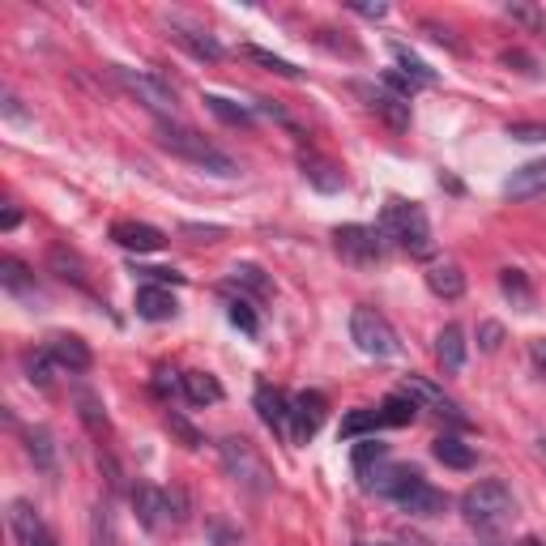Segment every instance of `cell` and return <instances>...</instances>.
Returning <instances> with one entry per match:
<instances>
[{"instance_id":"51","label":"cell","mask_w":546,"mask_h":546,"mask_svg":"<svg viewBox=\"0 0 546 546\" xmlns=\"http://www.w3.org/2000/svg\"><path fill=\"white\" fill-rule=\"evenodd\" d=\"M384 86H389L393 94H401V99L410 103V90H414V82H410V77H401V73H389V77H384Z\"/></svg>"},{"instance_id":"1","label":"cell","mask_w":546,"mask_h":546,"mask_svg":"<svg viewBox=\"0 0 546 546\" xmlns=\"http://www.w3.org/2000/svg\"><path fill=\"white\" fill-rule=\"evenodd\" d=\"M367 491L393 500L401 512H410V517H440V512L448 508V495L431 487L419 470H406V465L384 470V474H372V478H367Z\"/></svg>"},{"instance_id":"39","label":"cell","mask_w":546,"mask_h":546,"mask_svg":"<svg viewBox=\"0 0 546 546\" xmlns=\"http://www.w3.org/2000/svg\"><path fill=\"white\" fill-rule=\"evenodd\" d=\"M384 457H389V448H384L380 440H363V444H355V457H350V461H355L359 474H367V470H372V461H384Z\"/></svg>"},{"instance_id":"29","label":"cell","mask_w":546,"mask_h":546,"mask_svg":"<svg viewBox=\"0 0 546 546\" xmlns=\"http://www.w3.org/2000/svg\"><path fill=\"white\" fill-rule=\"evenodd\" d=\"M205 107H210L222 124H235V128H252L256 124V111L252 107L235 103V99H222V94H205Z\"/></svg>"},{"instance_id":"7","label":"cell","mask_w":546,"mask_h":546,"mask_svg":"<svg viewBox=\"0 0 546 546\" xmlns=\"http://www.w3.org/2000/svg\"><path fill=\"white\" fill-rule=\"evenodd\" d=\"M350 337H355V346L363 350L367 359H393L401 350L393 325L376 308H355V312H350Z\"/></svg>"},{"instance_id":"36","label":"cell","mask_w":546,"mask_h":546,"mask_svg":"<svg viewBox=\"0 0 546 546\" xmlns=\"http://www.w3.org/2000/svg\"><path fill=\"white\" fill-rule=\"evenodd\" d=\"M244 56H248L252 64H261V69H269V73H278V77H291V82H299V77H303V69H295L291 60L273 56V52H265V47H256V43H248V47H244Z\"/></svg>"},{"instance_id":"19","label":"cell","mask_w":546,"mask_h":546,"mask_svg":"<svg viewBox=\"0 0 546 546\" xmlns=\"http://www.w3.org/2000/svg\"><path fill=\"white\" fill-rule=\"evenodd\" d=\"M47 350H52V359H56V363H60L69 376H82V372H90V363H94L90 346H86L77 333H56L52 342H47Z\"/></svg>"},{"instance_id":"14","label":"cell","mask_w":546,"mask_h":546,"mask_svg":"<svg viewBox=\"0 0 546 546\" xmlns=\"http://www.w3.org/2000/svg\"><path fill=\"white\" fill-rule=\"evenodd\" d=\"M401 393H406V397L414 401V406L440 410L444 419H453L457 427H465V423H470V419H465V414H461V406H457V401H453V397H444V393L436 389V384H431V380H423V376H406V384H401Z\"/></svg>"},{"instance_id":"22","label":"cell","mask_w":546,"mask_h":546,"mask_svg":"<svg viewBox=\"0 0 546 546\" xmlns=\"http://www.w3.org/2000/svg\"><path fill=\"white\" fill-rule=\"evenodd\" d=\"M133 308H137L141 320H171L175 312H180V303H175L171 286H137Z\"/></svg>"},{"instance_id":"21","label":"cell","mask_w":546,"mask_h":546,"mask_svg":"<svg viewBox=\"0 0 546 546\" xmlns=\"http://www.w3.org/2000/svg\"><path fill=\"white\" fill-rule=\"evenodd\" d=\"M167 39L171 43H180L188 56H197V60H222V43L214 39V35H205V30H197V26H184V22H171L167 26Z\"/></svg>"},{"instance_id":"49","label":"cell","mask_w":546,"mask_h":546,"mask_svg":"<svg viewBox=\"0 0 546 546\" xmlns=\"http://www.w3.org/2000/svg\"><path fill=\"white\" fill-rule=\"evenodd\" d=\"M529 363H534L538 376H546V337H534V342H529Z\"/></svg>"},{"instance_id":"17","label":"cell","mask_w":546,"mask_h":546,"mask_svg":"<svg viewBox=\"0 0 546 546\" xmlns=\"http://www.w3.org/2000/svg\"><path fill=\"white\" fill-rule=\"evenodd\" d=\"M0 286L13 295V299H22V303H43V291H39V282H35V273H30L18 256H0Z\"/></svg>"},{"instance_id":"3","label":"cell","mask_w":546,"mask_h":546,"mask_svg":"<svg viewBox=\"0 0 546 546\" xmlns=\"http://www.w3.org/2000/svg\"><path fill=\"white\" fill-rule=\"evenodd\" d=\"M380 235L393 239V244L401 252H410V256H431V252H436V239H431V222L423 214V205L401 201V197H393L389 205H384Z\"/></svg>"},{"instance_id":"16","label":"cell","mask_w":546,"mask_h":546,"mask_svg":"<svg viewBox=\"0 0 546 546\" xmlns=\"http://www.w3.org/2000/svg\"><path fill=\"white\" fill-rule=\"evenodd\" d=\"M111 239H116L120 248H128V252H158L167 244V235L158 227H150V222H133V218L111 222Z\"/></svg>"},{"instance_id":"8","label":"cell","mask_w":546,"mask_h":546,"mask_svg":"<svg viewBox=\"0 0 546 546\" xmlns=\"http://www.w3.org/2000/svg\"><path fill=\"white\" fill-rule=\"evenodd\" d=\"M333 248L346 256L350 265H376L384 256V235L380 227H363V222H346L333 231Z\"/></svg>"},{"instance_id":"53","label":"cell","mask_w":546,"mask_h":546,"mask_svg":"<svg viewBox=\"0 0 546 546\" xmlns=\"http://www.w3.org/2000/svg\"><path fill=\"white\" fill-rule=\"evenodd\" d=\"M355 13H363V18H384L389 13V5H350Z\"/></svg>"},{"instance_id":"34","label":"cell","mask_w":546,"mask_h":546,"mask_svg":"<svg viewBox=\"0 0 546 546\" xmlns=\"http://www.w3.org/2000/svg\"><path fill=\"white\" fill-rule=\"evenodd\" d=\"M500 291H504L512 303H517L521 312L534 308V291H529V278H525L521 269H504V273H500Z\"/></svg>"},{"instance_id":"40","label":"cell","mask_w":546,"mask_h":546,"mask_svg":"<svg viewBox=\"0 0 546 546\" xmlns=\"http://www.w3.org/2000/svg\"><path fill=\"white\" fill-rule=\"evenodd\" d=\"M256 111H261V116H269V120H278L282 128H291V133L303 141V137H308V133H303V128H299V120L291 116V111H286V107H278V103H269V99H256Z\"/></svg>"},{"instance_id":"23","label":"cell","mask_w":546,"mask_h":546,"mask_svg":"<svg viewBox=\"0 0 546 546\" xmlns=\"http://www.w3.org/2000/svg\"><path fill=\"white\" fill-rule=\"evenodd\" d=\"M26 457L35 461V470L43 474H56L60 470V448H56V436L47 427H26Z\"/></svg>"},{"instance_id":"4","label":"cell","mask_w":546,"mask_h":546,"mask_svg":"<svg viewBox=\"0 0 546 546\" xmlns=\"http://www.w3.org/2000/svg\"><path fill=\"white\" fill-rule=\"evenodd\" d=\"M461 517L470 521L478 534H500V529L517 517V500L500 478H487V483H474L461 495Z\"/></svg>"},{"instance_id":"10","label":"cell","mask_w":546,"mask_h":546,"mask_svg":"<svg viewBox=\"0 0 546 546\" xmlns=\"http://www.w3.org/2000/svg\"><path fill=\"white\" fill-rule=\"evenodd\" d=\"M325 414H329L325 393L303 389L299 397H291V440L295 444H308L316 431H320V423H325Z\"/></svg>"},{"instance_id":"2","label":"cell","mask_w":546,"mask_h":546,"mask_svg":"<svg viewBox=\"0 0 546 546\" xmlns=\"http://www.w3.org/2000/svg\"><path fill=\"white\" fill-rule=\"evenodd\" d=\"M158 146H163L171 158H184V163L210 171V175H222V180H235V175H239V163L227 150H218L205 133H197V128H188L180 120L158 124Z\"/></svg>"},{"instance_id":"43","label":"cell","mask_w":546,"mask_h":546,"mask_svg":"<svg viewBox=\"0 0 546 546\" xmlns=\"http://www.w3.org/2000/svg\"><path fill=\"white\" fill-rule=\"evenodd\" d=\"M500 342H504V325H500V320H483V325H478V346H483L487 355H495Z\"/></svg>"},{"instance_id":"31","label":"cell","mask_w":546,"mask_h":546,"mask_svg":"<svg viewBox=\"0 0 546 546\" xmlns=\"http://www.w3.org/2000/svg\"><path fill=\"white\" fill-rule=\"evenodd\" d=\"M56 359H52V350H26L22 355V372L30 384H39V389H52V372H56Z\"/></svg>"},{"instance_id":"42","label":"cell","mask_w":546,"mask_h":546,"mask_svg":"<svg viewBox=\"0 0 546 546\" xmlns=\"http://www.w3.org/2000/svg\"><path fill=\"white\" fill-rule=\"evenodd\" d=\"M180 235H188L192 244H218V239H227V227H201V222H184Z\"/></svg>"},{"instance_id":"55","label":"cell","mask_w":546,"mask_h":546,"mask_svg":"<svg viewBox=\"0 0 546 546\" xmlns=\"http://www.w3.org/2000/svg\"><path fill=\"white\" fill-rule=\"evenodd\" d=\"M538 457H542V461H546V440H538Z\"/></svg>"},{"instance_id":"32","label":"cell","mask_w":546,"mask_h":546,"mask_svg":"<svg viewBox=\"0 0 546 546\" xmlns=\"http://www.w3.org/2000/svg\"><path fill=\"white\" fill-rule=\"evenodd\" d=\"M90 546H120L111 504H94V508H90Z\"/></svg>"},{"instance_id":"20","label":"cell","mask_w":546,"mask_h":546,"mask_svg":"<svg viewBox=\"0 0 546 546\" xmlns=\"http://www.w3.org/2000/svg\"><path fill=\"white\" fill-rule=\"evenodd\" d=\"M299 171H303V180H308L316 192H342L346 188L342 167L329 163V158H320V154H312V150L299 154Z\"/></svg>"},{"instance_id":"47","label":"cell","mask_w":546,"mask_h":546,"mask_svg":"<svg viewBox=\"0 0 546 546\" xmlns=\"http://www.w3.org/2000/svg\"><path fill=\"white\" fill-rule=\"evenodd\" d=\"M508 137L512 141H546V124H512Z\"/></svg>"},{"instance_id":"12","label":"cell","mask_w":546,"mask_h":546,"mask_svg":"<svg viewBox=\"0 0 546 546\" xmlns=\"http://www.w3.org/2000/svg\"><path fill=\"white\" fill-rule=\"evenodd\" d=\"M256 414H261V423L273 431V436L291 440V397L282 389H273V384H256Z\"/></svg>"},{"instance_id":"33","label":"cell","mask_w":546,"mask_h":546,"mask_svg":"<svg viewBox=\"0 0 546 546\" xmlns=\"http://www.w3.org/2000/svg\"><path fill=\"white\" fill-rule=\"evenodd\" d=\"M380 419H384V427H410L419 419V406H414L406 393H393V397L380 401Z\"/></svg>"},{"instance_id":"5","label":"cell","mask_w":546,"mask_h":546,"mask_svg":"<svg viewBox=\"0 0 546 546\" xmlns=\"http://www.w3.org/2000/svg\"><path fill=\"white\" fill-rule=\"evenodd\" d=\"M218 457H222V470H227L235 483L244 491H252V495H269L273 483H278L273 470H269V461L261 457V448H256L252 440H244V436H222Z\"/></svg>"},{"instance_id":"48","label":"cell","mask_w":546,"mask_h":546,"mask_svg":"<svg viewBox=\"0 0 546 546\" xmlns=\"http://www.w3.org/2000/svg\"><path fill=\"white\" fill-rule=\"evenodd\" d=\"M500 60L508 64V69H517V73H525V77H534V73H538V64H534V56H525V52H504Z\"/></svg>"},{"instance_id":"25","label":"cell","mask_w":546,"mask_h":546,"mask_svg":"<svg viewBox=\"0 0 546 546\" xmlns=\"http://www.w3.org/2000/svg\"><path fill=\"white\" fill-rule=\"evenodd\" d=\"M427 291L436 295V299H461L465 295V273H461V265H453V261H440V265H431L427 269Z\"/></svg>"},{"instance_id":"44","label":"cell","mask_w":546,"mask_h":546,"mask_svg":"<svg viewBox=\"0 0 546 546\" xmlns=\"http://www.w3.org/2000/svg\"><path fill=\"white\" fill-rule=\"evenodd\" d=\"M504 13L512 22H521V26H529V30H546V18L538 9H529V5H504Z\"/></svg>"},{"instance_id":"45","label":"cell","mask_w":546,"mask_h":546,"mask_svg":"<svg viewBox=\"0 0 546 546\" xmlns=\"http://www.w3.org/2000/svg\"><path fill=\"white\" fill-rule=\"evenodd\" d=\"M133 273H141V278H146L150 286H180V282H184L175 269H141V265H133Z\"/></svg>"},{"instance_id":"28","label":"cell","mask_w":546,"mask_h":546,"mask_svg":"<svg viewBox=\"0 0 546 546\" xmlns=\"http://www.w3.org/2000/svg\"><path fill=\"white\" fill-rule=\"evenodd\" d=\"M431 457H436L440 465H448V470H474L478 453L470 444H461L457 436H440L436 444H431Z\"/></svg>"},{"instance_id":"9","label":"cell","mask_w":546,"mask_h":546,"mask_svg":"<svg viewBox=\"0 0 546 546\" xmlns=\"http://www.w3.org/2000/svg\"><path fill=\"white\" fill-rule=\"evenodd\" d=\"M355 94H359V99H363L367 107L376 111V116H380L384 124L393 128V133H406V128H410V103L401 99V94H393L389 86H367V82H355Z\"/></svg>"},{"instance_id":"46","label":"cell","mask_w":546,"mask_h":546,"mask_svg":"<svg viewBox=\"0 0 546 546\" xmlns=\"http://www.w3.org/2000/svg\"><path fill=\"white\" fill-rule=\"evenodd\" d=\"M180 389H184V376H175V372H167V367H163V372H158V380H154V393L175 397Z\"/></svg>"},{"instance_id":"30","label":"cell","mask_w":546,"mask_h":546,"mask_svg":"<svg viewBox=\"0 0 546 546\" xmlns=\"http://www.w3.org/2000/svg\"><path fill=\"white\" fill-rule=\"evenodd\" d=\"M184 397L192 406H214V401H222V384L205 372H184Z\"/></svg>"},{"instance_id":"37","label":"cell","mask_w":546,"mask_h":546,"mask_svg":"<svg viewBox=\"0 0 546 546\" xmlns=\"http://www.w3.org/2000/svg\"><path fill=\"white\" fill-rule=\"evenodd\" d=\"M376 427H384L380 410H350L342 419V440H355V436H363V431H376Z\"/></svg>"},{"instance_id":"35","label":"cell","mask_w":546,"mask_h":546,"mask_svg":"<svg viewBox=\"0 0 546 546\" xmlns=\"http://www.w3.org/2000/svg\"><path fill=\"white\" fill-rule=\"evenodd\" d=\"M231 282H235V286H244V291L256 295V299L273 295V282L265 278V269H261V265H235V269H231Z\"/></svg>"},{"instance_id":"54","label":"cell","mask_w":546,"mask_h":546,"mask_svg":"<svg viewBox=\"0 0 546 546\" xmlns=\"http://www.w3.org/2000/svg\"><path fill=\"white\" fill-rule=\"evenodd\" d=\"M18 222H22V214H18V210H5V218H0V231H13V227H18Z\"/></svg>"},{"instance_id":"41","label":"cell","mask_w":546,"mask_h":546,"mask_svg":"<svg viewBox=\"0 0 546 546\" xmlns=\"http://www.w3.org/2000/svg\"><path fill=\"white\" fill-rule=\"evenodd\" d=\"M167 427H171V431H175V436H180V440H184L188 448H201V431H197V427H192V423L184 419V414H180V410H167Z\"/></svg>"},{"instance_id":"15","label":"cell","mask_w":546,"mask_h":546,"mask_svg":"<svg viewBox=\"0 0 546 546\" xmlns=\"http://www.w3.org/2000/svg\"><path fill=\"white\" fill-rule=\"evenodd\" d=\"M47 265H52V273H56L60 282H69V286H77V291L94 295L90 269H86V261H82V256H77L69 244H52V248H47Z\"/></svg>"},{"instance_id":"52","label":"cell","mask_w":546,"mask_h":546,"mask_svg":"<svg viewBox=\"0 0 546 546\" xmlns=\"http://www.w3.org/2000/svg\"><path fill=\"white\" fill-rule=\"evenodd\" d=\"M423 30H427V35H431V39H436V43H448V47H461V43H457L453 35H448V30H444L440 22H423Z\"/></svg>"},{"instance_id":"18","label":"cell","mask_w":546,"mask_h":546,"mask_svg":"<svg viewBox=\"0 0 546 546\" xmlns=\"http://www.w3.org/2000/svg\"><path fill=\"white\" fill-rule=\"evenodd\" d=\"M504 197L508 201H534V197H546V158H534V163L517 167L504 180Z\"/></svg>"},{"instance_id":"50","label":"cell","mask_w":546,"mask_h":546,"mask_svg":"<svg viewBox=\"0 0 546 546\" xmlns=\"http://www.w3.org/2000/svg\"><path fill=\"white\" fill-rule=\"evenodd\" d=\"M0 111H5V120H13V124H26L30 116H26V111L18 107V99H13V94L5 90V99H0Z\"/></svg>"},{"instance_id":"11","label":"cell","mask_w":546,"mask_h":546,"mask_svg":"<svg viewBox=\"0 0 546 546\" xmlns=\"http://www.w3.org/2000/svg\"><path fill=\"white\" fill-rule=\"evenodd\" d=\"M128 500H133V512H137V521L146 525V529H163L175 521V512H171V491H158L150 483H137L133 491H128Z\"/></svg>"},{"instance_id":"6","label":"cell","mask_w":546,"mask_h":546,"mask_svg":"<svg viewBox=\"0 0 546 546\" xmlns=\"http://www.w3.org/2000/svg\"><path fill=\"white\" fill-rule=\"evenodd\" d=\"M111 77H116V82L133 94V99L146 107V111H154L158 116V124L163 120H175V90L163 82V77L158 73H146V69H128V64H111Z\"/></svg>"},{"instance_id":"24","label":"cell","mask_w":546,"mask_h":546,"mask_svg":"<svg viewBox=\"0 0 546 546\" xmlns=\"http://www.w3.org/2000/svg\"><path fill=\"white\" fill-rule=\"evenodd\" d=\"M436 359L444 367V376H457L465 367V329L461 325H444L436 333Z\"/></svg>"},{"instance_id":"38","label":"cell","mask_w":546,"mask_h":546,"mask_svg":"<svg viewBox=\"0 0 546 546\" xmlns=\"http://www.w3.org/2000/svg\"><path fill=\"white\" fill-rule=\"evenodd\" d=\"M227 316H231V325H235V329H244L248 337L261 333V320H256V312H252V303H248V299H231V303H227Z\"/></svg>"},{"instance_id":"27","label":"cell","mask_w":546,"mask_h":546,"mask_svg":"<svg viewBox=\"0 0 546 546\" xmlns=\"http://www.w3.org/2000/svg\"><path fill=\"white\" fill-rule=\"evenodd\" d=\"M73 401H77V419L86 423V431L90 436H107L111 431V423H107V410H103V401H99V393H90V389H77L73 393Z\"/></svg>"},{"instance_id":"13","label":"cell","mask_w":546,"mask_h":546,"mask_svg":"<svg viewBox=\"0 0 546 546\" xmlns=\"http://www.w3.org/2000/svg\"><path fill=\"white\" fill-rule=\"evenodd\" d=\"M9 529H13V538H18L22 546H56L52 529H47V521L39 517V508L26 504V500L9 504Z\"/></svg>"},{"instance_id":"26","label":"cell","mask_w":546,"mask_h":546,"mask_svg":"<svg viewBox=\"0 0 546 546\" xmlns=\"http://www.w3.org/2000/svg\"><path fill=\"white\" fill-rule=\"evenodd\" d=\"M389 52H393V60H397V73H401V77H410L414 86H436V82H440V73L431 69V64H427L423 56H414L406 43H393Z\"/></svg>"}]
</instances>
